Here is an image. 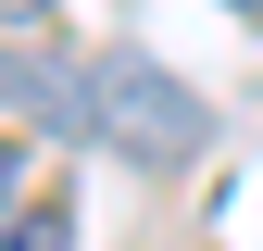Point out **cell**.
<instances>
[{
	"instance_id": "1",
	"label": "cell",
	"mask_w": 263,
	"mask_h": 251,
	"mask_svg": "<svg viewBox=\"0 0 263 251\" xmlns=\"http://www.w3.org/2000/svg\"><path fill=\"white\" fill-rule=\"evenodd\" d=\"M88 138L163 176V164H201L213 113H201V88H188L176 63H151V50H101V63H88Z\"/></svg>"
},
{
	"instance_id": "2",
	"label": "cell",
	"mask_w": 263,
	"mask_h": 251,
	"mask_svg": "<svg viewBox=\"0 0 263 251\" xmlns=\"http://www.w3.org/2000/svg\"><path fill=\"white\" fill-rule=\"evenodd\" d=\"M0 126L88 138V63H63V50H0Z\"/></svg>"
},
{
	"instance_id": "3",
	"label": "cell",
	"mask_w": 263,
	"mask_h": 251,
	"mask_svg": "<svg viewBox=\"0 0 263 251\" xmlns=\"http://www.w3.org/2000/svg\"><path fill=\"white\" fill-rule=\"evenodd\" d=\"M0 251H76V201L63 188H13L0 201Z\"/></svg>"
},
{
	"instance_id": "4",
	"label": "cell",
	"mask_w": 263,
	"mask_h": 251,
	"mask_svg": "<svg viewBox=\"0 0 263 251\" xmlns=\"http://www.w3.org/2000/svg\"><path fill=\"white\" fill-rule=\"evenodd\" d=\"M13 176H25V126H0V201H13Z\"/></svg>"
},
{
	"instance_id": "5",
	"label": "cell",
	"mask_w": 263,
	"mask_h": 251,
	"mask_svg": "<svg viewBox=\"0 0 263 251\" xmlns=\"http://www.w3.org/2000/svg\"><path fill=\"white\" fill-rule=\"evenodd\" d=\"M38 13H63V0H0V25H38Z\"/></svg>"
},
{
	"instance_id": "6",
	"label": "cell",
	"mask_w": 263,
	"mask_h": 251,
	"mask_svg": "<svg viewBox=\"0 0 263 251\" xmlns=\"http://www.w3.org/2000/svg\"><path fill=\"white\" fill-rule=\"evenodd\" d=\"M238 13H251V25H263V0H238Z\"/></svg>"
}]
</instances>
